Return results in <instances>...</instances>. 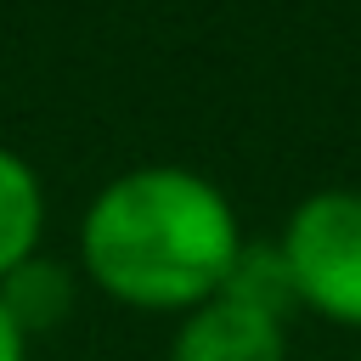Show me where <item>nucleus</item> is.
<instances>
[{
	"label": "nucleus",
	"mask_w": 361,
	"mask_h": 361,
	"mask_svg": "<svg viewBox=\"0 0 361 361\" xmlns=\"http://www.w3.org/2000/svg\"><path fill=\"white\" fill-rule=\"evenodd\" d=\"M39 237H45V186L23 152L0 147V276L34 259Z\"/></svg>",
	"instance_id": "nucleus-4"
},
{
	"label": "nucleus",
	"mask_w": 361,
	"mask_h": 361,
	"mask_svg": "<svg viewBox=\"0 0 361 361\" xmlns=\"http://www.w3.org/2000/svg\"><path fill=\"white\" fill-rule=\"evenodd\" d=\"M0 361H28V338H23V327L6 316V305H0Z\"/></svg>",
	"instance_id": "nucleus-7"
},
{
	"label": "nucleus",
	"mask_w": 361,
	"mask_h": 361,
	"mask_svg": "<svg viewBox=\"0 0 361 361\" xmlns=\"http://www.w3.org/2000/svg\"><path fill=\"white\" fill-rule=\"evenodd\" d=\"M243 248L231 197L186 164L113 175L79 220L85 276L130 310H197L226 288Z\"/></svg>",
	"instance_id": "nucleus-1"
},
{
	"label": "nucleus",
	"mask_w": 361,
	"mask_h": 361,
	"mask_svg": "<svg viewBox=\"0 0 361 361\" xmlns=\"http://www.w3.org/2000/svg\"><path fill=\"white\" fill-rule=\"evenodd\" d=\"M0 305H6V316L23 327V338H34V333L56 327V322L73 310V276H68V265L34 254V259H23L11 276H0Z\"/></svg>",
	"instance_id": "nucleus-5"
},
{
	"label": "nucleus",
	"mask_w": 361,
	"mask_h": 361,
	"mask_svg": "<svg viewBox=\"0 0 361 361\" xmlns=\"http://www.w3.org/2000/svg\"><path fill=\"white\" fill-rule=\"evenodd\" d=\"M220 293L237 299V305H248V310H265V316H276V322H288V310L299 305L293 276H288V259H282L276 243H243L237 259H231V271H226V288H220Z\"/></svg>",
	"instance_id": "nucleus-6"
},
{
	"label": "nucleus",
	"mask_w": 361,
	"mask_h": 361,
	"mask_svg": "<svg viewBox=\"0 0 361 361\" xmlns=\"http://www.w3.org/2000/svg\"><path fill=\"white\" fill-rule=\"evenodd\" d=\"M169 361H288V322L214 293L180 316Z\"/></svg>",
	"instance_id": "nucleus-3"
},
{
	"label": "nucleus",
	"mask_w": 361,
	"mask_h": 361,
	"mask_svg": "<svg viewBox=\"0 0 361 361\" xmlns=\"http://www.w3.org/2000/svg\"><path fill=\"white\" fill-rule=\"evenodd\" d=\"M299 305L338 327H361V192L322 186L293 203L276 237Z\"/></svg>",
	"instance_id": "nucleus-2"
}]
</instances>
